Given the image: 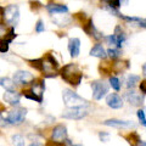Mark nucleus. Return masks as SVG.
<instances>
[{"mask_svg": "<svg viewBox=\"0 0 146 146\" xmlns=\"http://www.w3.org/2000/svg\"><path fill=\"white\" fill-rule=\"evenodd\" d=\"M60 76L67 84L72 86H78L83 79V73L76 63H68L63 66L60 70Z\"/></svg>", "mask_w": 146, "mask_h": 146, "instance_id": "f257e3e1", "label": "nucleus"}, {"mask_svg": "<svg viewBox=\"0 0 146 146\" xmlns=\"http://www.w3.org/2000/svg\"><path fill=\"white\" fill-rule=\"evenodd\" d=\"M62 99L66 106L70 107H83L88 105V101L85 99L80 98L78 94L74 93L71 89H63L62 91Z\"/></svg>", "mask_w": 146, "mask_h": 146, "instance_id": "f03ea898", "label": "nucleus"}, {"mask_svg": "<svg viewBox=\"0 0 146 146\" xmlns=\"http://www.w3.org/2000/svg\"><path fill=\"white\" fill-rule=\"evenodd\" d=\"M57 70H58V62L56 61L51 54H46L45 57H43V73L45 77L51 78V77L57 76Z\"/></svg>", "mask_w": 146, "mask_h": 146, "instance_id": "7ed1b4c3", "label": "nucleus"}, {"mask_svg": "<svg viewBox=\"0 0 146 146\" xmlns=\"http://www.w3.org/2000/svg\"><path fill=\"white\" fill-rule=\"evenodd\" d=\"M20 20V9L17 5H9L4 10V21L11 27H15Z\"/></svg>", "mask_w": 146, "mask_h": 146, "instance_id": "20e7f679", "label": "nucleus"}, {"mask_svg": "<svg viewBox=\"0 0 146 146\" xmlns=\"http://www.w3.org/2000/svg\"><path fill=\"white\" fill-rule=\"evenodd\" d=\"M88 116V110L84 107H70L66 111H63L61 115L65 119H73V121H80Z\"/></svg>", "mask_w": 146, "mask_h": 146, "instance_id": "39448f33", "label": "nucleus"}, {"mask_svg": "<svg viewBox=\"0 0 146 146\" xmlns=\"http://www.w3.org/2000/svg\"><path fill=\"white\" fill-rule=\"evenodd\" d=\"M26 116H27V110L25 107H17V108H13L12 111H10L7 113L6 121H7L9 124L18 125L25 121Z\"/></svg>", "mask_w": 146, "mask_h": 146, "instance_id": "423d86ee", "label": "nucleus"}, {"mask_svg": "<svg viewBox=\"0 0 146 146\" xmlns=\"http://www.w3.org/2000/svg\"><path fill=\"white\" fill-rule=\"evenodd\" d=\"M91 89H93V99L94 100H101L108 93V84L104 80H94L91 83Z\"/></svg>", "mask_w": 146, "mask_h": 146, "instance_id": "0eeeda50", "label": "nucleus"}, {"mask_svg": "<svg viewBox=\"0 0 146 146\" xmlns=\"http://www.w3.org/2000/svg\"><path fill=\"white\" fill-rule=\"evenodd\" d=\"M102 124L104 125H107V127H112V128H118V129H131V128H135V124H134L133 122L116 119V118L104 121Z\"/></svg>", "mask_w": 146, "mask_h": 146, "instance_id": "6e6552de", "label": "nucleus"}, {"mask_svg": "<svg viewBox=\"0 0 146 146\" xmlns=\"http://www.w3.org/2000/svg\"><path fill=\"white\" fill-rule=\"evenodd\" d=\"M82 27H83V31L85 32V33L88 35H90V36H93L95 40H101L104 38V34L100 31L96 29V27L94 26V22H93L91 18H88V21H86Z\"/></svg>", "mask_w": 146, "mask_h": 146, "instance_id": "1a4fd4ad", "label": "nucleus"}, {"mask_svg": "<svg viewBox=\"0 0 146 146\" xmlns=\"http://www.w3.org/2000/svg\"><path fill=\"white\" fill-rule=\"evenodd\" d=\"M125 99H127V101L134 107H140L144 105V95L140 93H136L133 89L125 93Z\"/></svg>", "mask_w": 146, "mask_h": 146, "instance_id": "9d476101", "label": "nucleus"}, {"mask_svg": "<svg viewBox=\"0 0 146 146\" xmlns=\"http://www.w3.org/2000/svg\"><path fill=\"white\" fill-rule=\"evenodd\" d=\"M34 79V76L28 71H17L13 73V80L18 84H29Z\"/></svg>", "mask_w": 146, "mask_h": 146, "instance_id": "9b49d317", "label": "nucleus"}, {"mask_svg": "<svg viewBox=\"0 0 146 146\" xmlns=\"http://www.w3.org/2000/svg\"><path fill=\"white\" fill-rule=\"evenodd\" d=\"M51 139L55 140V141H61V143H63L65 140H67V128L63 124L56 125L52 129Z\"/></svg>", "mask_w": 146, "mask_h": 146, "instance_id": "f8f14e48", "label": "nucleus"}, {"mask_svg": "<svg viewBox=\"0 0 146 146\" xmlns=\"http://www.w3.org/2000/svg\"><path fill=\"white\" fill-rule=\"evenodd\" d=\"M106 104L108 107H111L113 110H118V108H122L123 107V100L118 94L116 93H112V94H108L107 98H106Z\"/></svg>", "mask_w": 146, "mask_h": 146, "instance_id": "ddd939ff", "label": "nucleus"}, {"mask_svg": "<svg viewBox=\"0 0 146 146\" xmlns=\"http://www.w3.org/2000/svg\"><path fill=\"white\" fill-rule=\"evenodd\" d=\"M32 83H33V84H32L29 90L32 91V93H34L35 96L43 102V93H44V90H45L44 82L43 80H39V79H34Z\"/></svg>", "mask_w": 146, "mask_h": 146, "instance_id": "4468645a", "label": "nucleus"}, {"mask_svg": "<svg viewBox=\"0 0 146 146\" xmlns=\"http://www.w3.org/2000/svg\"><path fill=\"white\" fill-rule=\"evenodd\" d=\"M4 101L7 102L11 106H17L21 101V94L16 93V91H6L5 94L3 95Z\"/></svg>", "mask_w": 146, "mask_h": 146, "instance_id": "2eb2a0df", "label": "nucleus"}, {"mask_svg": "<svg viewBox=\"0 0 146 146\" xmlns=\"http://www.w3.org/2000/svg\"><path fill=\"white\" fill-rule=\"evenodd\" d=\"M68 50H70L71 57H77L80 52V40L78 38H71L68 42Z\"/></svg>", "mask_w": 146, "mask_h": 146, "instance_id": "dca6fc26", "label": "nucleus"}, {"mask_svg": "<svg viewBox=\"0 0 146 146\" xmlns=\"http://www.w3.org/2000/svg\"><path fill=\"white\" fill-rule=\"evenodd\" d=\"M90 56H94V57L105 60V58L107 57V51L105 50V48L102 46L101 44H95L90 50Z\"/></svg>", "mask_w": 146, "mask_h": 146, "instance_id": "f3484780", "label": "nucleus"}, {"mask_svg": "<svg viewBox=\"0 0 146 146\" xmlns=\"http://www.w3.org/2000/svg\"><path fill=\"white\" fill-rule=\"evenodd\" d=\"M46 10L54 15V13H67L68 7L66 5H61V4H50L46 6Z\"/></svg>", "mask_w": 146, "mask_h": 146, "instance_id": "a211bd4d", "label": "nucleus"}, {"mask_svg": "<svg viewBox=\"0 0 146 146\" xmlns=\"http://www.w3.org/2000/svg\"><path fill=\"white\" fill-rule=\"evenodd\" d=\"M128 67H129V62L128 61H116L112 63V72L117 73V74H121Z\"/></svg>", "mask_w": 146, "mask_h": 146, "instance_id": "6ab92c4d", "label": "nucleus"}, {"mask_svg": "<svg viewBox=\"0 0 146 146\" xmlns=\"http://www.w3.org/2000/svg\"><path fill=\"white\" fill-rule=\"evenodd\" d=\"M0 86H3L6 91H15V80L7 77H0Z\"/></svg>", "mask_w": 146, "mask_h": 146, "instance_id": "aec40b11", "label": "nucleus"}, {"mask_svg": "<svg viewBox=\"0 0 146 146\" xmlns=\"http://www.w3.org/2000/svg\"><path fill=\"white\" fill-rule=\"evenodd\" d=\"M138 83H140V76H136V74H129L127 77V80H125V85L128 89H134Z\"/></svg>", "mask_w": 146, "mask_h": 146, "instance_id": "412c9836", "label": "nucleus"}, {"mask_svg": "<svg viewBox=\"0 0 146 146\" xmlns=\"http://www.w3.org/2000/svg\"><path fill=\"white\" fill-rule=\"evenodd\" d=\"M124 139L129 143L130 146H136L138 145V143L141 140L139 134L136 133V131H130V133H128L127 135H124Z\"/></svg>", "mask_w": 146, "mask_h": 146, "instance_id": "4be33fe9", "label": "nucleus"}, {"mask_svg": "<svg viewBox=\"0 0 146 146\" xmlns=\"http://www.w3.org/2000/svg\"><path fill=\"white\" fill-rule=\"evenodd\" d=\"M113 34L116 35V38L118 39V42H119L121 45L125 42L127 34H125V32L122 29V27H121V26H117V27H116V28H115V33H113Z\"/></svg>", "mask_w": 146, "mask_h": 146, "instance_id": "5701e85b", "label": "nucleus"}, {"mask_svg": "<svg viewBox=\"0 0 146 146\" xmlns=\"http://www.w3.org/2000/svg\"><path fill=\"white\" fill-rule=\"evenodd\" d=\"M122 55V51L119 48H110L107 50V56L111 58V60H118Z\"/></svg>", "mask_w": 146, "mask_h": 146, "instance_id": "b1692460", "label": "nucleus"}, {"mask_svg": "<svg viewBox=\"0 0 146 146\" xmlns=\"http://www.w3.org/2000/svg\"><path fill=\"white\" fill-rule=\"evenodd\" d=\"M105 40H106V44L111 45L112 48H122V45L119 44V42H118V39L116 38L115 34H111V35H107L105 36Z\"/></svg>", "mask_w": 146, "mask_h": 146, "instance_id": "393cba45", "label": "nucleus"}, {"mask_svg": "<svg viewBox=\"0 0 146 146\" xmlns=\"http://www.w3.org/2000/svg\"><path fill=\"white\" fill-rule=\"evenodd\" d=\"M11 140H12V144L15 146H26V140H25L23 136L20 135V134L12 135Z\"/></svg>", "mask_w": 146, "mask_h": 146, "instance_id": "a878e982", "label": "nucleus"}, {"mask_svg": "<svg viewBox=\"0 0 146 146\" xmlns=\"http://www.w3.org/2000/svg\"><path fill=\"white\" fill-rule=\"evenodd\" d=\"M27 62H29V65L35 70L43 71V57L35 58V60H27Z\"/></svg>", "mask_w": 146, "mask_h": 146, "instance_id": "bb28decb", "label": "nucleus"}, {"mask_svg": "<svg viewBox=\"0 0 146 146\" xmlns=\"http://www.w3.org/2000/svg\"><path fill=\"white\" fill-rule=\"evenodd\" d=\"M108 83H110V85L112 86V89H115L116 91L121 90V80L118 79L117 77H110Z\"/></svg>", "mask_w": 146, "mask_h": 146, "instance_id": "cd10ccee", "label": "nucleus"}, {"mask_svg": "<svg viewBox=\"0 0 146 146\" xmlns=\"http://www.w3.org/2000/svg\"><path fill=\"white\" fill-rule=\"evenodd\" d=\"M16 38V33H15V29H13V27H11V28L10 29H9V32H7V33L5 34V36H4V40H5V42H7L9 44H10L11 42H12V40L13 39H15Z\"/></svg>", "mask_w": 146, "mask_h": 146, "instance_id": "c85d7f7f", "label": "nucleus"}, {"mask_svg": "<svg viewBox=\"0 0 146 146\" xmlns=\"http://www.w3.org/2000/svg\"><path fill=\"white\" fill-rule=\"evenodd\" d=\"M22 93H23L22 95H23V96H25L26 99H29V100H34V101L39 102V104H42V101H40V100H39V99H38V98H36L35 95H34V93H32V91H31L29 89H27V90H23V91H22Z\"/></svg>", "mask_w": 146, "mask_h": 146, "instance_id": "c756f323", "label": "nucleus"}, {"mask_svg": "<svg viewBox=\"0 0 146 146\" xmlns=\"http://www.w3.org/2000/svg\"><path fill=\"white\" fill-rule=\"evenodd\" d=\"M136 116H138V119L140 122V124L146 127V115H145V111H144L143 108L138 110V112H136Z\"/></svg>", "mask_w": 146, "mask_h": 146, "instance_id": "7c9ffc66", "label": "nucleus"}, {"mask_svg": "<svg viewBox=\"0 0 146 146\" xmlns=\"http://www.w3.org/2000/svg\"><path fill=\"white\" fill-rule=\"evenodd\" d=\"M106 4V6H111L115 9H119L121 7V0H102Z\"/></svg>", "mask_w": 146, "mask_h": 146, "instance_id": "2f4dec72", "label": "nucleus"}, {"mask_svg": "<svg viewBox=\"0 0 146 146\" xmlns=\"http://www.w3.org/2000/svg\"><path fill=\"white\" fill-rule=\"evenodd\" d=\"M45 31V26H44V22L42 20H38V22H36L35 25V32L36 33H42V32Z\"/></svg>", "mask_w": 146, "mask_h": 146, "instance_id": "473e14b6", "label": "nucleus"}, {"mask_svg": "<svg viewBox=\"0 0 146 146\" xmlns=\"http://www.w3.org/2000/svg\"><path fill=\"white\" fill-rule=\"evenodd\" d=\"M9 51V43L4 39H0V52H7Z\"/></svg>", "mask_w": 146, "mask_h": 146, "instance_id": "72a5a7b5", "label": "nucleus"}, {"mask_svg": "<svg viewBox=\"0 0 146 146\" xmlns=\"http://www.w3.org/2000/svg\"><path fill=\"white\" fill-rule=\"evenodd\" d=\"M139 89H140V93H141V94H143V95H146V78H145L144 80H141V82H140Z\"/></svg>", "mask_w": 146, "mask_h": 146, "instance_id": "f704fd0d", "label": "nucleus"}, {"mask_svg": "<svg viewBox=\"0 0 146 146\" xmlns=\"http://www.w3.org/2000/svg\"><path fill=\"white\" fill-rule=\"evenodd\" d=\"M99 138H100V140H101V141L106 143V141L108 140V138H110V134L105 133V131H100V133H99Z\"/></svg>", "mask_w": 146, "mask_h": 146, "instance_id": "c9c22d12", "label": "nucleus"}, {"mask_svg": "<svg viewBox=\"0 0 146 146\" xmlns=\"http://www.w3.org/2000/svg\"><path fill=\"white\" fill-rule=\"evenodd\" d=\"M45 146H66L63 143H61V141H55V140H51V141H48L46 145Z\"/></svg>", "mask_w": 146, "mask_h": 146, "instance_id": "e433bc0d", "label": "nucleus"}, {"mask_svg": "<svg viewBox=\"0 0 146 146\" xmlns=\"http://www.w3.org/2000/svg\"><path fill=\"white\" fill-rule=\"evenodd\" d=\"M29 4H31L32 10H34V11H36V10H38V9L42 7V4H40L39 1H33V0H32V1H31Z\"/></svg>", "mask_w": 146, "mask_h": 146, "instance_id": "4c0bfd02", "label": "nucleus"}, {"mask_svg": "<svg viewBox=\"0 0 146 146\" xmlns=\"http://www.w3.org/2000/svg\"><path fill=\"white\" fill-rule=\"evenodd\" d=\"M136 25H138L139 27H141V28H145L146 29V18H140V21Z\"/></svg>", "mask_w": 146, "mask_h": 146, "instance_id": "58836bf2", "label": "nucleus"}, {"mask_svg": "<svg viewBox=\"0 0 146 146\" xmlns=\"http://www.w3.org/2000/svg\"><path fill=\"white\" fill-rule=\"evenodd\" d=\"M143 76H144L145 78H146V62H145L144 65H143Z\"/></svg>", "mask_w": 146, "mask_h": 146, "instance_id": "ea45409f", "label": "nucleus"}, {"mask_svg": "<svg viewBox=\"0 0 146 146\" xmlns=\"http://www.w3.org/2000/svg\"><path fill=\"white\" fill-rule=\"evenodd\" d=\"M136 146H146V141H144V140H140Z\"/></svg>", "mask_w": 146, "mask_h": 146, "instance_id": "a19ab883", "label": "nucleus"}, {"mask_svg": "<svg viewBox=\"0 0 146 146\" xmlns=\"http://www.w3.org/2000/svg\"><path fill=\"white\" fill-rule=\"evenodd\" d=\"M129 3V0H121V5H127Z\"/></svg>", "mask_w": 146, "mask_h": 146, "instance_id": "79ce46f5", "label": "nucleus"}, {"mask_svg": "<svg viewBox=\"0 0 146 146\" xmlns=\"http://www.w3.org/2000/svg\"><path fill=\"white\" fill-rule=\"evenodd\" d=\"M3 111H5V106H4V105L0 102V112H3Z\"/></svg>", "mask_w": 146, "mask_h": 146, "instance_id": "37998d69", "label": "nucleus"}, {"mask_svg": "<svg viewBox=\"0 0 146 146\" xmlns=\"http://www.w3.org/2000/svg\"><path fill=\"white\" fill-rule=\"evenodd\" d=\"M29 146H43L42 144H39V143H33V144H31Z\"/></svg>", "mask_w": 146, "mask_h": 146, "instance_id": "c03bdc74", "label": "nucleus"}, {"mask_svg": "<svg viewBox=\"0 0 146 146\" xmlns=\"http://www.w3.org/2000/svg\"><path fill=\"white\" fill-rule=\"evenodd\" d=\"M72 146H83V145H80V144H78V145H72Z\"/></svg>", "mask_w": 146, "mask_h": 146, "instance_id": "a18cd8bd", "label": "nucleus"}]
</instances>
